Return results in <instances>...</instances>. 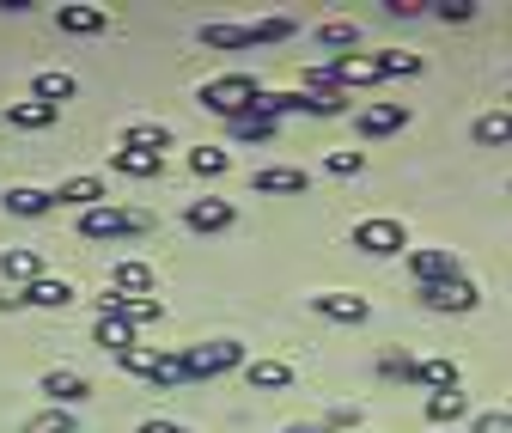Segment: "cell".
<instances>
[{
    "mask_svg": "<svg viewBox=\"0 0 512 433\" xmlns=\"http://www.w3.org/2000/svg\"><path fill=\"white\" fill-rule=\"evenodd\" d=\"M196 98H202V110H214V116H232V122H238L256 98H263V86H256L250 74H220V80H208Z\"/></svg>",
    "mask_w": 512,
    "mask_h": 433,
    "instance_id": "6da1fadb",
    "label": "cell"
},
{
    "mask_svg": "<svg viewBox=\"0 0 512 433\" xmlns=\"http://www.w3.org/2000/svg\"><path fill=\"white\" fill-rule=\"evenodd\" d=\"M147 226H153V214L116 208V202H98V208L80 214V232H86V238H128V232H147Z\"/></svg>",
    "mask_w": 512,
    "mask_h": 433,
    "instance_id": "7a4b0ae2",
    "label": "cell"
},
{
    "mask_svg": "<svg viewBox=\"0 0 512 433\" xmlns=\"http://www.w3.org/2000/svg\"><path fill=\"white\" fill-rule=\"evenodd\" d=\"M232 366H244V348L238 342H202V348H183V379H220L232 373Z\"/></svg>",
    "mask_w": 512,
    "mask_h": 433,
    "instance_id": "3957f363",
    "label": "cell"
},
{
    "mask_svg": "<svg viewBox=\"0 0 512 433\" xmlns=\"http://www.w3.org/2000/svg\"><path fill=\"white\" fill-rule=\"evenodd\" d=\"M403 220H391V214H372V220H360L354 226V251H366V257H397L403 251Z\"/></svg>",
    "mask_w": 512,
    "mask_h": 433,
    "instance_id": "277c9868",
    "label": "cell"
},
{
    "mask_svg": "<svg viewBox=\"0 0 512 433\" xmlns=\"http://www.w3.org/2000/svg\"><path fill=\"white\" fill-rule=\"evenodd\" d=\"M116 366L122 373H141V379H153V385H177L183 379V354H153V348H128V354H116Z\"/></svg>",
    "mask_w": 512,
    "mask_h": 433,
    "instance_id": "5b68a950",
    "label": "cell"
},
{
    "mask_svg": "<svg viewBox=\"0 0 512 433\" xmlns=\"http://www.w3.org/2000/svg\"><path fill=\"white\" fill-rule=\"evenodd\" d=\"M421 299L433 305V312H476L482 305V293L464 281V275H452V281H433V287H421Z\"/></svg>",
    "mask_w": 512,
    "mask_h": 433,
    "instance_id": "8992f818",
    "label": "cell"
},
{
    "mask_svg": "<svg viewBox=\"0 0 512 433\" xmlns=\"http://www.w3.org/2000/svg\"><path fill=\"white\" fill-rule=\"evenodd\" d=\"M311 312L330 318V324H366L372 305H366L360 293H311Z\"/></svg>",
    "mask_w": 512,
    "mask_h": 433,
    "instance_id": "52a82bcc",
    "label": "cell"
},
{
    "mask_svg": "<svg viewBox=\"0 0 512 433\" xmlns=\"http://www.w3.org/2000/svg\"><path fill=\"white\" fill-rule=\"evenodd\" d=\"M232 220H238V208H232L226 196H202V202L183 208V226H189V232H226Z\"/></svg>",
    "mask_w": 512,
    "mask_h": 433,
    "instance_id": "ba28073f",
    "label": "cell"
},
{
    "mask_svg": "<svg viewBox=\"0 0 512 433\" xmlns=\"http://www.w3.org/2000/svg\"><path fill=\"white\" fill-rule=\"evenodd\" d=\"M250 190H263V196H305V171L293 165H263L250 177Z\"/></svg>",
    "mask_w": 512,
    "mask_h": 433,
    "instance_id": "9c48e42d",
    "label": "cell"
},
{
    "mask_svg": "<svg viewBox=\"0 0 512 433\" xmlns=\"http://www.w3.org/2000/svg\"><path fill=\"white\" fill-rule=\"evenodd\" d=\"M409 269H415V281H421V287H433V281H452V275H464L452 251H409Z\"/></svg>",
    "mask_w": 512,
    "mask_h": 433,
    "instance_id": "30bf717a",
    "label": "cell"
},
{
    "mask_svg": "<svg viewBox=\"0 0 512 433\" xmlns=\"http://www.w3.org/2000/svg\"><path fill=\"white\" fill-rule=\"evenodd\" d=\"M25 305H43V312H61V305H74V281L68 275H43L25 287Z\"/></svg>",
    "mask_w": 512,
    "mask_h": 433,
    "instance_id": "8fae6325",
    "label": "cell"
},
{
    "mask_svg": "<svg viewBox=\"0 0 512 433\" xmlns=\"http://www.w3.org/2000/svg\"><path fill=\"white\" fill-rule=\"evenodd\" d=\"M415 385H427V397L433 391H458V360H445V354L415 360Z\"/></svg>",
    "mask_w": 512,
    "mask_h": 433,
    "instance_id": "7c38bea8",
    "label": "cell"
},
{
    "mask_svg": "<svg viewBox=\"0 0 512 433\" xmlns=\"http://www.w3.org/2000/svg\"><path fill=\"white\" fill-rule=\"evenodd\" d=\"M110 293H122V299H153V269L147 263H116L110 269Z\"/></svg>",
    "mask_w": 512,
    "mask_h": 433,
    "instance_id": "4fadbf2b",
    "label": "cell"
},
{
    "mask_svg": "<svg viewBox=\"0 0 512 433\" xmlns=\"http://www.w3.org/2000/svg\"><path fill=\"white\" fill-rule=\"evenodd\" d=\"M43 397H55V409H68L86 397V373H74V366H55V373H43Z\"/></svg>",
    "mask_w": 512,
    "mask_h": 433,
    "instance_id": "5bb4252c",
    "label": "cell"
},
{
    "mask_svg": "<svg viewBox=\"0 0 512 433\" xmlns=\"http://www.w3.org/2000/svg\"><path fill=\"white\" fill-rule=\"evenodd\" d=\"M403 122H409V110H403V104H366V110H360V135H372V141H378V135H397Z\"/></svg>",
    "mask_w": 512,
    "mask_h": 433,
    "instance_id": "9a60e30c",
    "label": "cell"
},
{
    "mask_svg": "<svg viewBox=\"0 0 512 433\" xmlns=\"http://www.w3.org/2000/svg\"><path fill=\"white\" fill-rule=\"evenodd\" d=\"M0 275L25 293L31 281H43V257H37V251H0Z\"/></svg>",
    "mask_w": 512,
    "mask_h": 433,
    "instance_id": "2e32d148",
    "label": "cell"
},
{
    "mask_svg": "<svg viewBox=\"0 0 512 433\" xmlns=\"http://www.w3.org/2000/svg\"><path fill=\"white\" fill-rule=\"evenodd\" d=\"M92 336H98V348H110V354H128V348H135V324H128L122 312H104V318L92 324Z\"/></svg>",
    "mask_w": 512,
    "mask_h": 433,
    "instance_id": "e0dca14e",
    "label": "cell"
},
{
    "mask_svg": "<svg viewBox=\"0 0 512 433\" xmlns=\"http://www.w3.org/2000/svg\"><path fill=\"white\" fill-rule=\"evenodd\" d=\"M244 379H250V391H287L293 385V366L287 360H250Z\"/></svg>",
    "mask_w": 512,
    "mask_h": 433,
    "instance_id": "ac0fdd59",
    "label": "cell"
},
{
    "mask_svg": "<svg viewBox=\"0 0 512 433\" xmlns=\"http://www.w3.org/2000/svg\"><path fill=\"white\" fill-rule=\"evenodd\" d=\"M55 19H61V31H74V37H92V31L110 25V13L104 7H86V0H80V7H55Z\"/></svg>",
    "mask_w": 512,
    "mask_h": 433,
    "instance_id": "d6986e66",
    "label": "cell"
},
{
    "mask_svg": "<svg viewBox=\"0 0 512 433\" xmlns=\"http://www.w3.org/2000/svg\"><path fill=\"white\" fill-rule=\"evenodd\" d=\"M49 196L86 214V208H98V202H104V183H98V177H68V183H61V190H49Z\"/></svg>",
    "mask_w": 512,
    "mask_h": 433,
    "instance_id": "ffe728a7",
    "label": "cell"
},
{
    "mask_svg": "<svg viewBox=\"0 0 512 433\" xmlns=\"http://www.w3.org/2000/svg\"><path fill=\"white\" fill-rule=\"evenodd\" d=\"M49 208H55L49 190H31V183H13V190H7V214H19V220H37V214H49Z\"/></svg>",
    "mask_w": 512,
    "mask_h": 433,
    "instance_id": "44dd1931",
    "label": "cell"
},
{
    "mask_svg": "<svg viewBox=\"0 0 512 433\" xmlns=\"http://www.w3.org/2000/svg\"><path fill=\"white\" fill-rule=\"evenodd\" d=\"M122 147H135V153H159V159H165L171 129H165V122H135V129H122Z\"/></svg>",
    "mask_w": 512,
    "mask_h": 433,
    "instance_id": "7402d4cb",
    "label": "cell"
},
{
    "mask_svg": "<svg viewBox=\"0 0 512 433\" xmlns=\"http://www.w3.org/2000/svg\"><path fill=\"white\" fill-rule=\"evenodd\" d=\"M470 415V397L464 391H433L427 397V421H439V427H458Z\"/></svg>",
    "mask_w": 512,
    "mask_h": 433,
    "instance_id": "603a6c76",
    "label": "cell"
},
{
    "mask_svg": "<svg viewBox=\"0 0 512 433\" xmlns=\"http://www.w3.org/2000/svg\"><path fill=\"white\" fill-rule=\"evenodd\" d=\"M61 110L55 104H43V98H25V104H7V122H13V129H49V122H55Z\"/></svg>",
    "mask_w": 512,
    "mask_h": 433,
    "instance_id": "cb8c5ba5",
    "label": "cell"
},
{
    "mask_svg": "<svg viewBox=\"0 0 512 433\" xmlns=\"http://www.w3.org/2000/svg\"><path fill=\"white\" fill-rule=\"evenodd\" d=\"M74 92H80V86H74V74H55V68L31 80V98H43V104H55V110H61V104H68Z\"/></svg>",
    "mask_w": 512,
    "mask_h": 433,
    "instance_id": "d4e9b609",
    "label": "cell"
},
{
    "mask_svg": "<svg viewBox=\"0 0 512 433\" xmlns=\"http://www.w3.org/2000/svg\"><path fill=\"white\" fill-rule=\"evenodd\" d=\"M482 147H506L512 141V110H488V116H476V129H470Z\"/></svg>",
    "mask_w": 512,
    "mask_h": 433,
    "instance_id": "484cf974",
    "label": "cell"
},
{
    "mask_svg": "<svg viewBox=\"0 0 512 433\" xmlns=\"http://www.w3.org/2000/svg\"><path fill=\"white\" fill-rule=\"evenodd\" d=\"M110 165H116V171H128V177H159V171H165V159H159V153H135V147H116V153H110Z\"/></svg>",
    "mask_w": 512,
    "mask_h": 433,
    "instance_id": "4316f807",
    "label": "cell"
},
{
    "mask_svg": "<svg viewBox=\"0 0 512 433\" xmlns=\"http://www.w3.org/2000/svg\"><path fill=\"white\" fill-rule=\"evenodd\" d=\"M202 43L208 49H250V25H202Z\"/></svg>",
    "mask_w": 512,
    "mask_h": 433,
    "instance_id": "83f0119b",
    "label": "cell"
},
{
    "mask_svg": "<svg viewBox=\"0 0 512 433\" xmlns=\"http://www.w3.org/2000/svg\"><path fill=\"white\" fill-rule=\"evenodd\" d=\"M19 433H80V421H74V409H43V415H31Z\"/></svg>",
    "mask_w": 512,
    "mask_h": 433,
    "instance_id": "f1b7e54d",
    "label": "cell"
},
{
    "mask_svg": "<svg viewBox=\"0 0 512 433\" xmlns=\"http://www.w3.org/2000/svg\"><path fill=\"white\" fill-rule=\"evenodd\" d=\"M378 61V80H397V74H421V55H409V49H384V55H372Z\"/></svg>",
    "mask_w": 512,
    "mask_h": 433,
    "instance_id": "f546056e",
    "label": "cell"
},
{
    "mask_svg": "<svg viewBox=\"0 0 512 433\" xmlns=\"http://www.w3.org/2000/svg\"><path fill=\"white\" fill-rule=\"evenodd\" d=\"M232 135H238V141H256V147H263V141H275V122H269V116H256V110H244V116L232 122Z\"/></svg>",
    "mask_w": 512,
    "mask_h": 433,
    "instance_id": "4dcf8cb0",
    "label": "cell"
},
{
    "mask_svg": "<svg viewBox=\"0 0 512 433\" xmlns=\"http://www.w3.org/2000/svg\"><path fill=\"white\" fill-rule=\"evenodd\" d=\"M226 165H232L226 147H196V153H189V171H196V177H220Z\"/></svg>",
    "mask_w": 512,
    "mask_h": 433,
    "instance_id": "1f68e13d",
    "label": "cell"
},
{
    "mask_svg": "<svg viewBox=\"0 0 512 433\" xmlns=\"http://www.w3.org/2000/svg\"><path fill=\"white\" fill-rule=\"evenodd\" d=\"M317 43H324V49H354V43H360V25L336 19V25H324V31H317Z\"/></svg>",
    "mask_w": 512,
    "mask_h": 433,
    "instance_id": "d6a6232c",
    "label": "cell"
},
{
    "mask_svg": "<svg viewBox=\"0 0 512 433\" xmlns=\"http://www.w3.org/2000/svg\"><path fill=\"white\" fill-rule=\"evenodd\" d=\"M122 318L128 324H153V318H165V305L159 299H122Z\"/></svg>",
    "mask_w": 512,
    "mask_h": 433,
    "instance_id": "836d02e7",
    "label": "cell"
},
{
    "mask_svg": "<svg viewBox=\"0 0 512 433\" xmlns=\"http://www.w3.org/2000/svg\"><path fill=\"white\" fill-rule=\"evenodd\" d=\"M445 25H470L476 19V0H439V7H433Z\"/></svg>",
    "mask_w": 512,
    "mask_h": 433,
    "instance_id": "e575fe53",
    "label": "cell"
},
{
    "mask_svg": "<svg viewBox=\"0 0 512 433\" xmlns=\"http://www.w3.org/2000/svg\"><path fill=\"white\" fill-rule=\"evenodd\" d=\"M256 43H287L293 37V19H263V25H250Z\"/></svg>",
    "mask_w": 512,
    "mask_h": 433,
    "instance_id": "d590c367",
    "label": "cell"
},
{
    "mask_svg": "<svg viewBox=\"0 0 512 433\" xmlns=\"http://www.w3.org/2000/svg\"><path fill=\"white\" fill-rule=\"evenodd\" d=\"M324 427H342V433H360V403H336Z\"/></svg>",
    "mask_w": 512,
    "mask_h": 433,
    "instance_id": "8d00e7d4",
    "label": "cell"
},
{
    "mask_svg": "<svg viewBox=\"0 0 512 433\" xmlns=\"http://www.w3.org/2000/svg\"><path fill=\"white\" fill-rule=\"evenodd\" d=\"M378 373H384V379H415V360H409V354H384Z\"/></svg>",
    "mask_w": 512,
    "mask_h": 433,
    "instance_id": "74e56055",
    "label": "cell"
},
{
    "mask_svg": "<svg viewBox=\"0 0 512 433\" xmlns=\"http://www.w3.org/2000/svg\"><path fill=\"white\" fill-rule=\"evenodd\" d=\"M336 110H342L336 92H305V116H336Z\"/></svg>",
    "mask_w": 512,
    "mask_h": 433,
    "instance_id": "f35d334b",
    "label": "cell"
},
{
    "mask_svg": "<svg viewBox=\"0 0 512 433\" xmlns=\"http://www.w3.org/2000/svg\"><path fill=\"white\" fill-rule=\"evenodd\" d=\"M330 171L336 177H360L366 171V153H330Z\"/></svg>",
    "mask_w": 512,
    "mask_h": 433,
    "instance_id": "ab89813d",
    "label": "cell"
},
{
    "mask_svg": "<svg viewBox=\"0 0 512 433\" xmlns=\"http://www.w3.org/2000/svg\"><path fill=\"white\" fill-rule=\"evenodd\" d=\"M476 433H512V409H488V415H476Z\"/></svg>",
    "mask_w": 512,
    "mask_h": 433,
    "instance_id": "60d3db41",
    "label": "cell"
},
{
    "mask_svg": "<svg viewBox=\"0 0 512 433\" xmlns=\"http://www.w3.org/2000/svg\"><path fill=\"white\" fill-rule=\"evenodd\" d=\"M384 13H397V19H415V13H421V0H384Z\"/></svg>",
    "mask_w": 512,
    "mask_h": 433,
    "instance_id": "b9f144b4",
    "label": "cell"
},
{
    "mask_svg": "<svg viewBox=\"0 0 512 433\" xmlns=\"http://www.w3.org/2000/svg\"><path fill=\"white\" fill-rule=\"evenodd\" d=\"M141 433H189V427H177V421H141Z\"/></svg>",
    "mask_w": 512,
    "mask_h": 433,
    "instance_id": "7bdbcfd3",
    "label": "cell"
},
{
    "mask_svg": "<svg viewBox=\"0 0 512 433\" xmlns=\"http://www.w3.org/2000/svg\"><path fill=\"white\" fill-rule=\"evenodd\" d=\"M287 433H330V427H324V421H293Z\"/></svg>",
    "mask_w": 512,
    "mask_h": 433,
    "instance_id": "ee69618b",
    "label": "cell"
},
{
    "mask_svg": "<svg viewBox=\"0 0 512 433\" xmlns=\"http://www.w3.org/2000/svg\"><path fill=\"white\" fill-rule=\"evenodd\" d=\"M452 433H458V427H452Z\"/></svg>",
    "mask_w": 512,
    "mask_h": 433,
    "instance_id": "f6af8a7d",
    "label": "cell"
}]
</instances>
